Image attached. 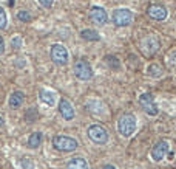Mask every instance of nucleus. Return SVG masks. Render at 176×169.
Instances as JSON below:
<instances>
[{"mask_svg": "<svg viewBox=\"0 0 176 169\" xmlns=\"http://www.w3.org/2000/svg\"><path fill=\"white\" fill-rule=\"evenodd\" d=\"M136 130V118L133 113H124L117 120V132L122 137H131Z\"/></svg>", "mask_w": 176, "mask_h": 169, "instance_id": "f257e3e1", "label": "nucleus"}, {"mask_svg": "<svg viewBox=\"0 0 176 169\" xmlns=\"http://www.w3.org/2000/svg\"><path fill=\"white\" fill-rule=\"evenodd\" d=\"M53 146H54V149H57L59 152H71V151H74V149L77 147L79 143L73 137L56 135L54 138H53Z\"/></svg>", "mask_w": 176, "mask_h": 169, "instance_id": "f03ea898", "label": "nucleus"}, {"mask_svg": "<svg viewBox=\"0 0 176 169\" xmlns=\"http://www.w3.org/2000/svg\"><path fill=\"white\" fill-rule=\"evenodd\" d=\"M87 133H88V138H90L93 143H96V144H105L107 141H108V132H107L105 127L101 126V124L88 126Z\"/></svg>", "mask_w": 176, "mask_h": 169, "instance_id": "7ed1b4c3", "label": "nucleus"}, {"mask_svg": "<svg viewBox=\"0 0 176 169\" xmlns=\"http://www.w3.org/2000/svg\"><path fill=\"white\" fill-rule=\"evenodd\" d=\"M73 71H74L76 78L80 81H88L93 78V70H91V65L83 59H79L74 62V67H73Z\"/></svg>", "mask_w": 176, "mask_h": 169, "instance_id": "20e7f679", "label": "nucleus"}, {"mask_svg": "<svg viewBox=\"0 0 176 169\" xmlns=\"http://www.w3.org/2000/svg\"><path fill=\"white\" fill-rule=\"evenodd\" d=\"M111 20H113V24L117 25V26H127V25L131 24V20H133V13L127 8H117V9L113 11Z\"/></svg>", "mask_w": 176, "mask_h": 169, "instance_id": "39448f33", "label": "nucleus"}, {"mask_svg": "<svg viewBox=\"0 0 176 169\" xmlns=\"http://www.w3.org/2000/svg\"><path fill=\"white\" fill-rule=\"evenodd\" d=\"M49 55H51V59L54 61L57 65H67L68 64V50L63 47V45L60 44H54L51 47V51H49Z\"/></svg>", "mask_w": 176, "mask_h": 169, "instance_id": "423d86ee", "label": "nucleus"}, {"mask_svg": "<svg viewBox=\"0 0 176 169\" xmlns=\"http://www.w3.org/2000/svg\"><path fill=\"white\" fill-rule=\"evenodd\" d=\"M139 104L142 107V110L145 113H148L150 116L158 115V106L155 104V98L151 93H142L139 96Z\"/></svg>", "mask_w": 176, "mask_h": 169, "instance_id": "0eeeda50", "label": "nucleus"}, {"mask_svg": "<svg viewBox=\"0 0 176 169\" xmlns=\"http://www.w3.org/2000/svg\"><path fill=\"white\" fill-rule=\"evenodd\" d=\"M141 50H142L145 55H148V56L155 55V53L159 50V40H158V37H156V36H147V37H144L142 42H141Z\"/></svg>", "mask_w": 176, "mask_h": 169, "instance_id": "6e6552de", "label": "nucleus"}, {"mask_svg": "<svg viewBox=\"0 0 176 169\" xmlns=\"http://www.w3.org/2000/svg\"><path fill=\"white\" fill-rule=\"evenodd\" d=\"M88 17L97 25H105L107 20H108V14H107V11L104 8H101V6H96V5L90 8V11H88Z\"/></svg>", "mask_w": 176, "mask_h": 169, "instance_id": "1a4fd4ad", "label": "nucleus"}, {"mask_svg": "<svg viewBox=\"0 0 176 169\" xmlns=\"http://www.w3.org/2000/svg\"><path fill=\"white\" fill-rule=\"evenodd\" d=\"M168 147H170V144L167 140H159L151 149V158L155 161H162V158L168 154Z\"/></svg>", "mask_w": 176, "mask_h": 169, "instance_id": "9d476101", "label": "nucleus"}, {"mask_svg": "<svg viewBox=\"0 0 176 169\" xmlns=\"http://www.w3.org/2000/svg\"><path fill=\"white\" fill-rule=\"evenodd\" d=\"M148 16L155 20H165L167 16H168V11L164 5H159V3H153V5L148 6L147 9Z\"/></svg>", "mask_w": 176, "mask_h": 169, "instance_id": "9b49d317", "label": "nucleus"}, {"mask_svg": "<svg viewBox=\"0 0 176 169\" xmlns=\"http://www.w3.org/2000/svg\"><path fill=\"white\" fill-rule=\"evenodd\" d=\"M59 113L63 116V120H67V121H71L73 118H74V109H73V106H71V102L68 101V99H60L59 101Z\"/></svg>", "mask_w": 176, "mask_h": 169, "instance_id": "f8f14e48", "label": "nucleus"}, {"mask_svg": "<svg viewBox=\"0 0 176 169\" xmlns=\"http://www.w3.org/2000/svg\"><path fill=\"white\" fill-rule=\"evenodd\" d=\"M67 169H88V161L83 157H74L67 161Z\"/></svg>", "mask_w": 176, "mask_h": 169, "instance_id": "ddd939ff", "label": "nucleus"}, {"mask_svg": "<svg viewBox=\"0 0 176 169\" xmlns=\"http://www.w3.org/2000/svg\"><path fill=\"white\" fill-rule=\"evenodd\" d=\"M23 93L22 92H19V90H16V92H13V93L9 95V99H8V104H9V107L11 109H19L22 104H23Z\"/></svg>", "mask_w": 176, "mask_h": 169, "instance_id": "4468645a", "label": "nucleus"}, {"mask_svg": "<svg viewBox=\"0 0 176 169\" xmlns=\"http://www.w3.org/2000/svg\"><path fill=\"white\" fill-rule=\"evenodd\" d=\"M39 99L43 102V104H47V106H54V102H56V95H54V92L40 89V90H39Z\"/></svg>", "mask_w": 176, "mask_h": 169, "instance_id": "2eb2a0df", "label": "nucleus"}, {"mask_svg": "<svg viewBox=\"0 0 176 169\" xmlns=\"http://www.w3.org/2000/svg\"><path fill=\"white\" fill-rule=\"evenodd\" d=\"M80 37L83 40H88V42H96L101 39V34H99L96 30H91V28H85L80 31Z\"/></svg>", "mask_w": 176, "mask_h": 169, "instance_id": "dca6fc26", "label": "nucleus"}, {"mask_svg": "<svg viewBox=\"0 0 176 169\" xmlns=\"http://www.w3.org/2000/svg\"><path fill=\"white\" fill-rule=\"evenodd\" d=\"M42 143V133L40 132H33L31 135H29L28 138V141H26V144H28V147H31V149H36V147H39Z\"/></svg>", "mask_w": 176, "mask_h": 169, "instance_id": "f3484780", "label": "nucleus"}, {"mask_svg": "<svg viewBox=\"0 0 176 169\" xmlns=\"http://www.w3.org/2000/svg\"><path fill=\"white\" fill-rule=\"evenodd\" d=\"M147 73L151 78H159V76H162V67L158 64H150L147 68Z\"/></svg>", "mask_w": 176, "mask_h": 169, "instance_id": "a211bd4d", "label": "nucleus"}, {"mask_svg": "<svg viewBox=\"0 0 176 169\" xmlns=\"http://www.w3.org/2000/svg\"><path fill=\"white\" fill-rule=\"evenodd\" d=\"M105 62L108 64V67H111V68H114V70H117L119 68V59H117L116 56H113V55H108L105 57Z\"/></svg>", "mask_w": 176, "mask_h": 169, "instance_id": "6ab92c4d", "label": "nucleus"}, {"mask_svg": "<svg viewBox=\"0 0 176 169\" xmlns=\"http://www.w3.org/2000/svg\"><path fill=\"white\" fill-rule=\"evenodd\" d=\"M17 19L20 22H29V20H31V14H29L28 11L22 9V11H19V13H17Z\"/></svg>", "mask_w": 176, "mask_h": 169, "instance_id": "aec40b11", "label": "nucleus"}, {"mask_svg": "<svg viewBox=\"0 0 176 169\" xmlns=\"http://www.w3.org/2000/svg\"><path fill=\"white\" fill-rule=\"evenodd\" d=\"M6 24H8V19H6V13L5 9L0 6V30H3L6 26Z\"/></svg>", "mask_w": 176, "mask_h": 169, "instance_id": "412c9836", "label": "nucleus"}, {"mask_svg": "<svg viewBox=\"0 0 176 169\" xmlns=\"http://www.w3.org/2000/svg\"><path fill=\"white\" fill-rule=\"evenodd\" d=\"M36 116H39V113L36 112L34 109H31V110H28V112L25 113V120L28 121V123H31V121H34L36 120Z\"/></svg>", "mask_w": 176, "mask_h": 169, "instance_id": "4be33fe9", "label": "nucleus"}, {"mask_svg": "<svg viewBox=\"0 0 176 169\" xmlns=\"http://www.w3.org/2000/svg\"><path fill=\"white\" fill-rule=\"evenodd\" d=\"M11 47L13 48H20L22 47V37L20 36H16V37H13V39H11Z\"/></svg>", "mask_w": 176, "mask_h": 169, "instance_id": "5701e85b", "label": "nucleus"}, {"mask_svg": "<svg viewBox=\"0 0 176 169\" xmlns=\"http://www.w3.org/2000/svg\"><path fill=\"white\" fill-rule=\"evenodd\" d=\"M20 166H22V169H33V163H31V160H28V158H22Z\"/></svg>", "mask_w": 176, "mask_h": 169, "instance_id": "b1692460", "label": "nucleus"}, {"mask_svg": "<svg viewBox=\"0 0 176 169\" xmlns=\"http://www.w3.org/2000/svg\"><path fill=\"white\" fill-rule=\"evenodd\" d=\"M37 2H39L42 6H45V8H49V6L54 3V0H37Z\"/></svg>", "mask_w": 176, "mask_h": 169, "instance_id": "393cba45", "label": "nucleus"}, {"mask_svg": "<svg viewBox=\"0 0 176 169\" xmlns=\"http://www.w3.org/2000/svg\"><path fill=\"white\" fill-rule=\"evenodd\" d=\"M3 51H5V40L0 36V55H3Z\"/></svg>", "mask_w": 176, "mask_h": 169, "instance_id": "a878e982", "label": "nucleus"}, {"mask_svg": "<svg viewBox=\"0 0 176 169\" xmlns=\"http://www.w3.org/2000/svg\"><path fill=\"white\" fill-rule=\"evenodd\" d=\"M102 169H116V166H113V164H105Z\"/></svg>", "mask_w": 176, "mask_h": 169, "instance_id": "bb28decb", "label": "nucleus"}, {"mask_svg": "<svg viewBox=\"0 0 176 169\" xmlns=\"http://www.w3.org/2000/svg\"><path fill=\"white\" fill-rule=\"evenodd\" d=\"M3 124H5V120H3V118H2V116H0V127H2V126H3Z\"/></svg>", "mask_w": 176, "mask_h": 169, "instance_id": "cd10ccee", "label": "nucleus"}, {"mask_svg": "<svg viewBox=\"0 0 176 169\" xmlns=\"http://www.w3.org/2000/svg\"><path fill=\"white\" fill-rule=\"evenodd\" d=\"M14 2H16V0H8V3H9L11 6H13V3H14Z\"/></svg>", "mask_w": 176, "mask_h": 169, "instance_id": "c85d7f7f", "label": "nucleus"}]
</instances>
